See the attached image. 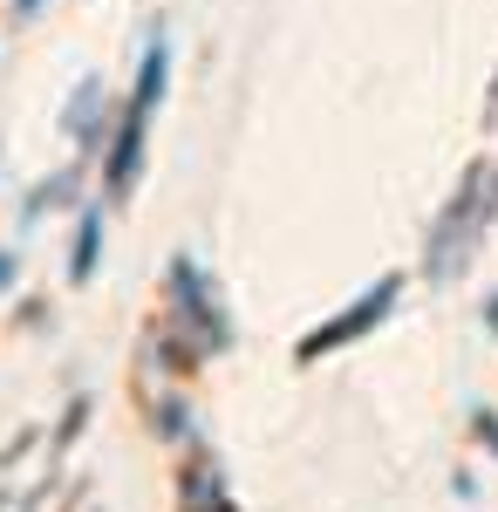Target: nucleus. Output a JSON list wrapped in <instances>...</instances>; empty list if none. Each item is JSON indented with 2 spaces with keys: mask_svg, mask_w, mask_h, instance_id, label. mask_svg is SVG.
I'll return each instance as SVG.
<instances>
[{
  "mask_svg": "<svg viewBox=\"0 0 498 512\" xmlns=\"http://www.w3.org/2000/svg\"><path fill=\"white\" fill-rule=\"evenodd\" d=\"M178 512H239V499L226 492V472L205 444H192V458L178 465Z\"/></svg>",
  "mask_w": 498,
  "mask_h": 512,
  "instance_id": "6",
  "label": "nucleus"
},
{
  "mask_svg": "<svg viewBox=\"0 0 498 512\" xmlns=\"http://www.w3.org/2000/svg\"><path fill=\"white\" fill-rule=\"evenodd\" d=\"M14 14H21V21H28V14H41V0H14Z\"/></svg>",
  "mask_w": 498,
  "mask_h": 512,
  "instance_id": "14",
  "label": "nucleus"
},
{
  "mask_svg": "<svg viewBox=\"0 0 498 512\" xmlns=\"http://www.w3.org/2000/svg\"><path fill=\"white\" fill-rule=\"evenodd\" d=\"M157 437H192V410L185 403H157Z\"/></svg>",
  "mask_w": 498,
  "mask_h": 512,
  "instance_id": "11",
  "label": "nucleus"
},
{
  "mask_svg": "<svg viewBox=\"0 0 498 512\" xmlns=\"http://www.w3.org/2000/svg\"><path fill=\"white\" fill-rule=\"evenodd\" d=\"M116 110L110 103V82L103 76H89V82H76V96H69V110H62V130L76 137V151L82 158H103V144L116 137Z\"/></svg>",
  "mask_w": 498,
  "mask_h": 512,
  "instance_id": "5",
  "label": "nucleus"
},
{
  "mask_svg": "<svg viewBox=\"0 0 498 512\" xmlns=\"http://www.w3.org/2000/svg\"><path fill=\"white\" fill-rule=\"evenodd\" d=\"M471 437H478L485 451H498V417L492 410H471Z\"/></svg>",
  "mask_w": 498,
  "mask_h": 512,
  "instance_id": "12",
  "label": "nucleus"
},
{
  "mask_svg": "<svg viewBox=\"0 0 498 512\" xmlns=\"http://www.w3.org/2000/svg\"><path fill=\"white\" fill-rule=\"evenodd\" d=\"M164 82H171V41L157 35L151 48H144V62H137V89H130V103L157 110V103H164Z\"/></svg>",
  "mask_w": 498,
  "mask_h": 512,
  "instance_id": "8",
  "label": "nucleus"
},
{
  "mask_svg": "<svg viewBox=\"0 0 498 512\" xmlns=\"http://www.w3.org/2000/svg\"><path fill=\"white\" fill-rule=\"evenodd\" d=\"M164 308H171V315H164V328H171L178 342H192L205 362L232 349L226 301H219V287H212V280L198 274V260H185V253L164 267Z\"/></svg>",
  "mask_w": 498,
  "mask_h": 512,
  "instance_id": "2",
  "label": "nucleus"
},
{
  "mask_svg": "<svg viewBox=\"0 0 498 512\" xmlns=\"http://www.w3.org/2000/svg\"><path fill=\"white\" fill-rule=\"evenodd\" d=\"M498 219V158H471L464 164V178L451 185V198L437 205V219H430V239H423V280H458L471 260H478V246L492 233Z\"/></svg>",
  "mask_w": 498,
  "mask_h": 512,
  "instance_id": "1",
  "label": "nucleus"
},
{
  "mask_svg": "<svg viewBox=\"0 0 498 512\" xmlns=\"http://www.w3.org/2000/svg\"><path fill=\"white\" fill-rule=\"evenodd\" d=\"M485 117H498V76H492V96H485Z\"/></svg>",
  "mask_w": 498,
  "mask_h": 512,
  "instance_id": "15",
  "label": "nucleus"
},
{
  "mask_svg": "<svg viewBox=\"0 0 498 512\" xmlns=\"http://www.w3.org/2000/svg\"><path fill=\"white\" fill-rule=\"evenodd\" d=\"M396 301H403V274H383L376 287H362L355 301H348L342 315H328V321H314L301 342H294V362L301 369H314V362H328V355H342L355 349L362 335H376L389 315H396Z\"/></svg>",
  "mask_w": 498,
  "mask_h": 512,
  "instance_id": "3",
  "label": "nucleus"
},
{
  "mask_svg": "<svg viewBox=\"0 0 498 512\" xmlns=\"http://www.w3.org/2000/svg\"><path fill=\"white\" fill-rule=\"evenodd\" d=\"M144 130H151V110L144 103H123L116 137L103 144V198L110 205H123V198L137 192V178H144Z\"/></svg>",
  "mask_w": 498,
  "mask_h": 512,
  "instance_id": "4",
  "label": "nucleus"
},
{
  "mask_svg": "<svg viewBox=\"0 0 498 512\" xmlns=\"http://www.w3.org/2000/svg\"><path fill=\"white\" fill-rule=\"evenodd\" d=\"M14 280H21V267H14V253L0 246V294H14Z\"/></svg>",
  "mask_w": 498,
  "mask_h": 512,
  "instance_id": "13",
  "label": "nucleus"
},
{
  "mask_svg": "<svg viewBox=\"0 0 498 512\" xmlns=\"http://www.w3.org/2000/svg\"><path fill=\"white\" fill-rule=\"evenodd\" d=\"M82 185V171L69 164V171H55V178H41L35 192H28V205H21V219H41V212H55V205H69Z\"/></svg>",
  "mask_w": 498,
  "mask_h": 512,
  "instance_id": "9",
  "label": "nucleus"
},
{
  "mask_svg": "<svg viewBox=\"0 0 498 512\" xmlns=\"http://www.w3.org/2000/svg\"><path fill=\"white\" fill-rule=\"evenodd\" d=\"M96 260H103V205H82L76 246H69V287H89L96 280Z\"/></svg>",
  "mask_w": 498,
  "mask_h": 512,
  "instance_id": "7",
  "label": "nucleus"
},
{
  "mask_svg": "<svg viewBox=\"0 0 498 512\" xmlns=\"http://www.w3.org/2000/svg\"><path fill=\"white\" fill-rule=\"evenodd\" d=\"M82 424H89V396H69V410H62V424H55V444H48V458H62L69 444L82 437Z\"/></svg>",
  "mask_w": 498,
  "mask_h": 512,
  "instance_id": "10",
  "label": "nucleus"
}]
</instances>
